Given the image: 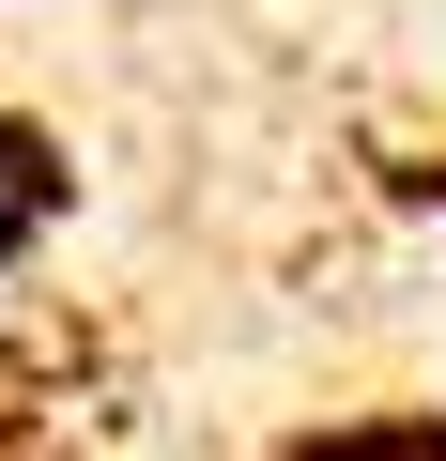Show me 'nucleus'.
Wrapping results in <instances>:
<instances>
[{
	"label": "nucleus",
	"instance_id": "obj_1",
	"mask_svg": "<svg viewBox=\"0 0 446 461\" xmlns=\"http://www.w3.org/2000/svg\"><path fill=\"white\" fill-rule=\"evenodd\" d=\"M32 230H47V154H32L16 123H0V277L32 262Z\"/></svg>",
	"mask_w": 446,
	"mask_h": 461
}]
</instances>
